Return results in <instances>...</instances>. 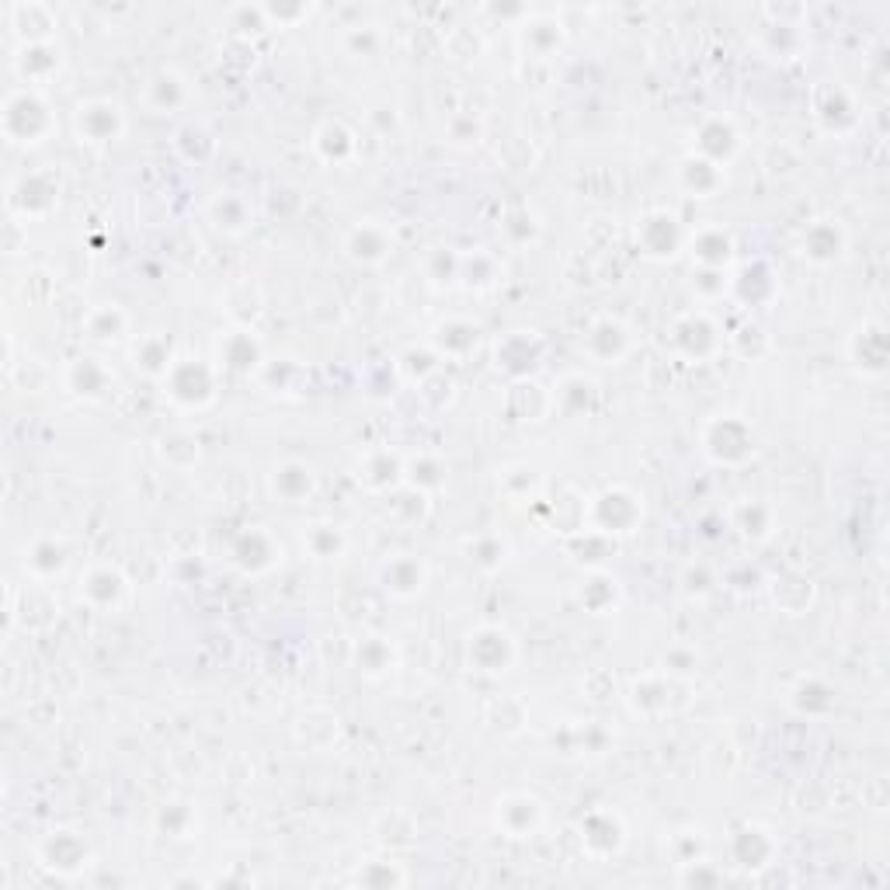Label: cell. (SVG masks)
Listing matches in <instances>:
<instances>
[{
    "label": "cell",
    "instance_id": "6da1fadb",
    "mask_svg": "<svg viewBox=\"0 0 890 890\" xmlns=\"http://www.w3.org/2000/svg\"><path fill=\"white\" fill-rule=\"evenodd\" d=\"M53 129V115H49V105L42 101L39 91L32 87H18V91L7 94L4 101V136L18 147H28V143H42Z\"/></svg>",
    "mask_w": 890,
    "mask_h": 890
},
{
    "label": "cell",
    "instance_id": "7a4b0ae2",
    "mask_svg": "<svg viewBox=\"0 0 890 890\" xmlns=\"http://www.w3.org/2000/svg\"><path fill=\"white\" fill-rule=\"evenodd\" d=\"M122 129H126V119L115 101H84L77 108V133L87 143H112Z\"/></svg>",
    "mask_w": 890,
    "mask_h": 890
},
{
    "label": "cell",
    "instance_id": "3957f363",
    "mask_svg": "<svg viewBox=\"0 0 890 890\" xmlns=\"http://www.w3.org/2000/svg\"><path fill=\"white\" fill-rule=\"evenodd\" d=\"M39 859L46 870L77 873L80 866H87L91 852H87L84 838H77L74 831H53V835H46V842L39 845Z\"/></svg>",
    "mask_w": 890,
    "mask_h": 890
},
{
    "label": "cell",
    "instance_id": "277c9868",
    "mask_svg": "<svg viewBox=\"0 0 890 890\" xmlns=\"http://www.w3.org/2000/svg\"><path fill=\"white\" fill-rule=\"evenodd\" d=\"M11 25H14V32H18L21 46H35V42H49L56 21L46 4H14Z\"/></svg>",
    "mask_w": 890,
    "mask_h": 890
},
{
    "label": "cell",
    "instance_id": "5b68a950",
    "mask_svg": "<svg viewBox=\"0 0 890 890\" xmlns=\"http://www.w3.org/2000/svg\"><path fill=\"white\" fill-rule=\"evenodd\" d=\"M122 592H126V581H122V574L112 571V567H94V571L80 581V595L91 605H98V609L115 605L122 598Z\"/></svg>",
    "mask_w": 890,
    "mask_h": 890
},
{
    "label": "cell",
    "instance_id": "8992f818",
    "mask_svg": "<svg viewBox=\"0 0 890 890\" xmlns=\"http://www.w3.org/2000/svg\"><path fill=\"white\" fill-rule=\"evenodd\" d=\"M386 251H390V240H386V233L379 230L376 223L355 226L352 237H348V254H352L355 261H362V265H376V261H383Z\"/></svg>",
    "mask_w": 890,
    "mask_h": 890
},
{
    "label": "cell",
    "instance_id": "52a82bcc",
    "mask_svg": "<svg viewBox=\"0 0 890 890\" xmlns=\"http://www.w3.org/2000/svg\"><path fill=\"white\" fill-rule=\"evenodd\" d=\"M383 585H386V592H393V595H414V592H421V585H425V567H421V560H414V557H397L386 564Z\"/></svg>",
    "mask_w": 890,
    "mask_h": 890
},
{
    "label": "cell",
    "instance_id": "ba28073f",
    "mask_svg": "<svg viewBox=\"0 0 890 890\" xmlns=\"http://www.w3.org/2000/svg\"><path fill=\"white\" fill-rule=\"evenodd\" d=\"M539 817H543V807H539V800H532V797H512V800H505L498 811V821L505 824L515 838L529 835V831L539 824Z\"/></svg>",
    "mask_w": 890,
    "mask_h": 890
},
{
    "label": "cell",
    "instance_id": "9c48e42d",
    "mask_svg": "<svg viewBox=\"0 0 890 890\" xmlns=\"http://www.w3.org/2000/svg\"><path fill=\"white\" fill-rule=\"evenodd\" d=\"M108 386V372L98 366L94 359H77L70 366V390L80 393V397H98Z\"/></svg>",
    "mask_w": 890,
    "mask_h": 890
},
{
    "label": "cell",
    "instance_id": "30bf717a",
    "mask_svg": "<svg viewBox=\"0 0 890 890\" xmlns=\"http://www.w3.org/2000/svg\"><path fill=\"white\" fill-rule=\"evenodd\" d=\"M275 491L286 501H299L313 491V473L303 463H286L282 470H275Z\"/></svg>",
    "mask_w": 890,
    "mask_h": 890
},
{
    "label": "cell",
    "instance_id": "8fae6325",
    "mask_svg": "<svg viewBox=\"0 0 890 890\" xmlns=\"http://www.w3.org/2000/svg\"><path fill=\"white\" fill-rule=\"evenodd\" d=\"M63 564H67V550H63L56 539H39L32 546V557H28V567H32L39 578H49V574H60Z\"/></svg>",
    "mask_w": 890,
    "mask_h": 890
},
{
    "label": "cell",
    "instance_id": "7c38bea8",
    "mask_svg": "<svg viewBox=\"0 0 890 890\" xmlns=\"http://www.w3.org/2000/svg\"><path fill=\"white\" fill-rule=\"evenodd\" d=\"M692 251L703 258V265H724L731 258V237L724 230H703L696 240H692Z\"/></svg>",
    "mask_w": 890,
    "mask_h": 890
},
{
    "label": "cell",
    "instance_id": "4fadbf2b",
    "mask_svg": "<svg viewBox=\"0 0 890 890\" xmlns=\"http://www.w3.org/2000/svg\"><path fill=\"white\" fill-rule=\"evenodd\" d=\"M122 331H126V317L115 306H101L87 317V334L94 341H119Z\"/></svg>",
    "mask_w": 890,
    "mask_h": 890
},
{
    "label": "cell",
    "instance_id": "5bb4252c",
    "mask_svg": "<svg viewBox=\"0 0 890 890\" xmlns=\"http://www.w3.org/2000/svg\"><path fill=\"white\" fill-rule=\"evenodd\" d=\"M213 216H216V226H220V230H230V233H240L247 223H251V213H247V206L237 199V195H220V199L213 202Z\"/></svg>",
    "mask_w": 890,
    "mask_h": 890
},
{
    "label": "cell",
    "instance_id": "9a60e30c",
    "mask_svg": "<svg viewBox=\"0 0 890 890\" xmlns=\"http://www.w3.org/2000/svg\"><path fill=\"white\" fill-rule=\"evenodd\" d=\"M306 543H310V550L317 553V557H334V553L345 546V536L338 532V525H313Z\"/></svg>",
    "mask_w": 890,
    "mask_h": 890
},
{
    "label": "cell",
    "instance_id": "2e32d148",
    "mask_svg": "<svg viewBox=\"0 0 890 890\" xmlns=\"http://www.w3.org/2000/svg\"><path fill=\"white\" fill-rule=\"evenodd\" d=\"M233 345H244L247 352H258V345H254L251 341V334H233L230 338V348ZM226 366H233V369H251L254 362H247V355H226Z\"/></svg>",
    "mask_w": 890,
    "mask_h": 890
}]
</instances>
